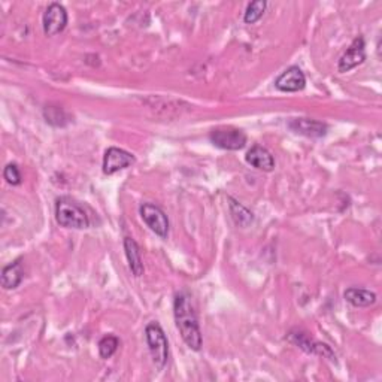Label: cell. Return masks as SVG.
<instances>
[{"label":"cell","mask_w":382,"mask_h":382,"mask_svg":"<svg viewBox=\"0 0 382 382\" xmlns=\"http://www.w3.org/2000/svg\"><path fill=\"white\" fill-rule=\"evenodd\" d=\"M287 339H288V342H291L293 345H295V347H299L302 351H305L307 354L321 355V357H324V359H329L330 362L336 363V355L333 351H331L329 345L312 339L310 335L306 333V331H303L300 329H293L287 335Z\"/></svg>","instance_id":"277c9868"},{"label":"cell","mask_w":382,"mask_h":382,"mask_svg":"<svg viewBox=\"0 0 382 382\" xmlns=\"http://www.w3.org/2000/svg\"><path fill=\"white\" fill-rule=\"evenodd\" d=\"M246 163H250L253 167L263 170V172H272L275 167V158L270 154L266 148L260 145H254L251 150L246 153Z\"/></svg>","instance_id":"7c38bea8"},{"label":"cell","mask_w":382,"mask_h":382,"mask_svg":"<svg viewBox=\"0 0 382 382\" xmlns=\"http://www.w3.org/2000/svg\"><path fill=\"white\" fill-rule=\"evenodd\" d=\"M306 77L299 66H291L282 72L275 81V87L284 93H295L305 89Z\"/></svg>","instance_id":"8fae6325"},{"label":"cell","mask_w":382,"mask_h":382,"mask_svg":"<svg viewBox=\"0 0 382 382\" xmlns=\"http://www.w3.org/2000/svg\"><path fill=\"white\" fill-rule=\"evenodd\" d=\"M364 60H366V44L362 36H357V38L352 41V44L350 45V48L340 57L338 70L340 73L350 72L351 69L362 65Z\"/></svg>","instance_id":"9c48e42d"},{"label":"cell","mask_w":382,"mask_h":382,"mask_svg":"<svg viewBox=\"0 0 382 382\" xmlns=\"http://www.w3.org/2000/svg\"><path fill=\"white\" fill-rule=\"evenodd\" d=\"M4 178L6 179L8 184H11V186H20L21 184V174H20V169L15 163H11L5 167L4 170Z\"/></svg>","instance_id":"ffe728a7"},{"label":"cell","mask_w":382,"mask_h":382,"mask_svg":"<svg viewBox=\"0 0 382 382\" xmlns=\"http://www.w3.org/2000/svg\"><path fill=\"white\" fill-rule=\"evenodd\" d=\"M42 26L46 36H56L60 32H63L68 26V12L65 6L56 2L48 5L42 17Z\"/></svg>","instance_id":"52a82bcc"},{"label":"cell","mask_w":382,"mask_h":382,"mask_svg":"<svg viewBox=\"0 0 382 382\" xmlns=\"http://www.w3.org/2000/svg\"><path fill=\"white\" fill-rule=\"evenodd\" d=\"M44 114H45L46 121L53 126H65L68 122V118H66L63 109H61V108L46 106L45 110H44Z\"/></svg>","instance_id":"d6986e66"},{"label":"cell","mask_w":382,"mask_h":382,"mask_svg":"<svg viewBox=\"0 0 382 382\" xmlns=\"http://www.w3.org/2000/svg\"><path fill=\"white\" fill-rule=\"evenodd\" d=\"M145 338L151 352L153 363L158 371H162L169 360V342L165 330L158 323H150L145 329Z\"/></svg>","instance_id":"3957f363"},{"label":"cell","mask_w":382,"mask_h":382,"mask_svg":"<svg viewBox=\"0 0 382 382\" xmlns=\"http://www.w3.org/2000/svg\"><path fill=\"white\" fill-rule=\"evenodd\" d=\"M139 212H141L144 223L150 227L157 236L163 239L167 238L169 218L162 208L153 203H144L139 208Z\"/></svg>","instance_id":"8992f818"},{"label":"cell","mask_w":382,"mask_h":382,"mask_svg":"<svg viewBox=\"0 0 382 382\" xmlns=\"http://www.w3.org/2000/svg\"><path fill=\"white\" fill-rule=\"evenodd\" d=\"M56 219L61 227L66 229H89L90 217L85 209L70 197H60L56 202Z\"/></svg>","instance_id":"7a4b0ae2"},{"label":"cell","mask_w":382,"mask_h":382,"mask_svg":"<svg viewBox=\"0 0 382 382\" xmlns=\"http://www.w3.org/2000/svg\"><path fill=\"white\" fill-rule=\"evenodd\" d=\"M125 251H126V257H127L132 274L136 278L142 276L144 275V262H142V254H141V248H139L138 242L129 236L125 238Z\"/></svg>","instance_id":"4fadbf2b"},{"label":"cell","mask_w":382,"mask_h":382,"mask_svg":"<svg viewBox=\"0 0 382 382\" xmlns=\"http://www.w3.org/2000/svg\"><path fill=\"white\" fill-rule=\"evenodd\" d=\"M288 129L293 130L294 133L302 134V136L318 139L326 136L329 127L326 122L317 121L312 118H291L288 121Z\"/></svg>","instance_id":"30bf717a"},{"label":"cell","mask_w":382,"mask_h":382,"mask_svg":"<svg viewBox=\"0 0 382 382\" xmlns=\"http://www.w3.org/2000/svg\"><path fill=\"white\" fill-rule=\"evenodd\" d=\"M24 278V270L21 260H15L14 263H11L4 267L2 270V287L5 290H14L17 288Z\"/></svg>","instance_id":"9a60e30c"},{"label":"cell","mask_w":382,"mask_h":382,"mask_svg":"<svg viewBox=\"0 0 382 382\" xmlns=\"http://www.w3.org/2000/svg\"><path fill=\"white\" fill-rule=\"evenodd\" d=\"M174 315L175 323L181 333V338L187 343V347L193 351L202 348V331L197 321V315L187 293H178L174 302Z\"/></svg>","instance_id":"6da1fadb"},{"label":"cell","mask_w":382,"mask_h":382,"mask_svg":"<svg viewBox=\"0 0 382 382\" xmlns=\"http://www.w3.org/2000/svg\"><path fill=\"white\" fill-rule=\"evenodd\" d=\"M134 163V155L121 148L110 146L103 157V174L114 175L117 172L126 169Z\"/></svg>","instance_id":"ba28073f"},{"label":"cell","mask_w":382,"mask_h":382,"mask_svg":"<svg viewBox=\"0 0 382 382\" xmlns=\"http://www.w3.org/2000/svg\"><path fill=\"white\" fill-rule=\"evenodd\" d=\"M343 298L355 307H367L376 302V294L371 290L351 287L343 293Z\"/></svg>","instance_id":"5bb4252c"},{"label":"cell","mask_w":382,"mask_h":382,"mask_svg":"<svg viewBox=\"0 0 382 382\" xmlns=\"http://www.w3.org/2000/svg\"><path fill=\"white\" fill-rule=\"evenodd\" d=\"M266 8H267V4L265 2V0H255V2H251L248 6H246L243 21L246 24L257 23L263 17Z\"/></svg>","instance_id":"e0dca14e"},{"label":"cell","mask_w":382,"mask_h":382,"mask_svg":"<svg viewBox=\"0 0 382 382\" xmlns=\"http://www.w3.org/2000/svg\"><path fill=\"white\" fill-rule=\"evenodd\" d=\"M227 200H229V209H230L231 218L239 227H248L254 223V214L248 208L243 206L242 203H239L230 196L227 197Z\"/></svg>","instance_id":"2e32d148"},{"label":"cell","mask_w":382,"mask_h":382,"mask_svg":"<svg viewBox=\"0 0 382 382\" xmlns=\"http://www.w3.org/2000/svg\"><path fill=\"white\" fill-rule=\"evenodd\" d=\"M211 142L227 151H239L246 145V134L235 127H218L209 133Z\"/></svg>","instance_id":"5b68a950"},{"label":"cell","mask_w":382,"mask_h":382,"mask_svg":"<svg viewBox=\"0 0 382 382\" xmlns=\"http://www.w3.org/2000/svg\"><path fill=\"white\" fill-rule=\"evenodd\" d=\"M120 347V339L114 335H106L105 338L101 339L98 342V354H101L102 359L108 360L113 357Z\"/></svg>","instance_id":"ac0fdd59"}]
</instances>
